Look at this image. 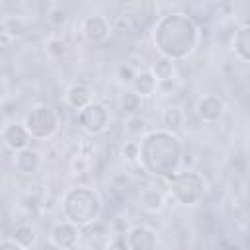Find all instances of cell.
Here are the masks:
<instances>
[{
	"label": "cell",
	"mask_w": 250,
	"mask_h": 250,
	"mask_svg": "<svg viewBox=\"0 0 250 250\" xmlns=\"http://www.w3.org/2000/svg\"><path fill=\"white\" fill-rule=\"evenodd\" d=\"M152 39L164 59L182 61L195 51L199 41V29L189 16L182 12H172L156 21Z\"/></svg>",
	"instance_id": "6da1fadb"
},
{
	"label": "cell",
	"mask_w": 250,
	"mask_h": 250,
	"mask_svg": "<svg viewBox=\"0 0 250 250\" xmlns=\"http://www.w3.org/2000/svg\"><path fill=\"white\" fill-rule=\"evenodd\" d=\"M184 145L170 131H150L141 141V158L143 168L156 178H170L178 172L182 164Z\"/></svg>",
	"instance_id": "7a4b0ae2"
},
{
	"label": "cell",
	"mask_w": 250,
	"mask_h": 250,
	"mask_svg": "<svg viewBox=\"0 0 250 250\" xmlns=\"http://www.w3.org/2000/svg\"><path fill=\"white\" fill-rule=\"evenodd\" d=\"M62 213L66 221L74 223L80 229L90 227L100 219L102 213V199L100 195L90 188H72L64 193L62 199Z\"/></svg>",
	"instance_id": "3957f363"
},
{
	"label": "cell",
	"mask_w": 250,
	"mask_h": 250,
	"mask_svg": "<svg viewBox=\"0 0 250 250\" xmlns=\"http://www.w3.org/2000/svg\"><path fill=\"white\" fill-rule=\"evenodd\" d=\"M168 184L172 197L180 205H195L203 197V178L193 170L176 172L168 178Z\"/></svg>",
	"instance_id": "277c9868"
},
{
	"label": "cell",
	"mask_w": 250,
	"mask_h": 250,
	"mask_svg": "<svg viewBox=\"0 0 250 250\" xmlns=\"http://www.w3.org/2000/svg\"><path fill=\"white\" fill-rule=\"evenodd\" d=\"M23 125L31 139H49L59 129V113L49 104H37L25 113Z\"/></svg>",
	"instance_id": "5b68a950"
},
{
	"label": "cell",
	"mask_w": 250,
	"mask_h": 250,
	"mask_svg": "<svg viewBox=\"0 0 250 250\" xmlns=\"http://www.w3.org/2000/svg\"><path fill=\"white\" fill-rule=\"evenodd\" d=\"M109 119H111L109 117V109L100 102H92L88 107L78 111V123L90 135L104 133L107 129V125H109Z\"/></svg>",
	"instance_id": "8992f818"
},
{
	"label": "cell",
	"mask_w": 250,
	"mask_h": 250,
	"mask_svg": "<svg viewBox=\"0 0 250 250\" xmlns=\"http://www.w3.org/2000/svg\"><path fill=\"white\" fill-rule=\"evenodd\" d=\"M82 37L90 43V45H102L109 39V33H111V23L105 16L102 14H92V16H86L82 25Z\"/></svg>",
	"instance_id": "52a82bcc"
},
{
	"label": "cell",
	"mask_w": 250,
	"mask_h": 250,
	"mask_svg": "<svg viewBox=\"0 0 250 250\" xmlns=\"http://www.w3.org/2000/svg\"><path fill=\"white\" fill-rule=\"evenodd\" d=\"M49 240H51V244H53L55 248H59V250H72V248H76V244L80 242V227H76V225L70 223V221L57 223V225L51 229Z\"/></svg>",
	"instance_id": "ba28073f"
},
{
	"label": "cell",
	"mask_w": 250,
	"mask_h": 250,
	"mask_svg": "<svg viewBox=\"0 0 250 250\" xmlns=\"http://www.w3.org/2000/svg\"><path fill=\"white\" fill-rule=\"evenodd\" d=\"M129 250H156L158 246V236L150 227L145 225H135L127 230L125 234Z\"/></svg>",
	"instance_id": "9c48e42d"
},
{
	"label": "cell",
	"mask_w": 250,
	"mask_h": 250,
	"mask_svg": "<svg viewBox=\"0 0 250 250\" xmlns=\"http://www.w3.org/2000/svg\"><path fill=\"white\" fill-rule=\"evenodd\" d=\"M2 141H4V146L10 148L12 152H18V150H23L29 146V141H31V135L29 131L25 129L23 123H8L4 129H2Z\"/></svg>",
	"instance_id": "30bf717a"
},
{
	"label": "cell",
	"mask_w": 250,
	"mask_h": 250,
	"mask_svg": "<svg viewBox=\"0 0 250 250\" xmlns=\"http://www.w3.org/2000/svg\"><path fill=\"white\" fill-rule=\"evenodd\" d=\"M195 111H197V115H199L201 121H205V123H215V121H219V119L223 117V113H225V102H223L219 96H215V94H207V96H203V98L197 102Z\"/></svg>",
	"instance_id": "8fae6325"
},
{
	"label": "cell",
	"mask_w": 250,
	"mask_h": 250,
	"mask_svg": "<svg viewBox=\"0 0 250 250\" xmlns=\"http://www.w3.org/2000/svg\"><path fill=\"white\" fill-rule=\"evenodd\" d=\"M41 162H43V160H41V152H39L37 148H31V146L14 152V160H12L16 172H20V174H23V176L35 174V172L41 168Z\"/></svg>",
	"instance_id": "7c38bea8"
},
{
	"label": "cell",
	"mask_w": 250,
	"mask_h": 250,
	"mask_svg": "<svg viewBox=\"0 0 250 250\" xmlns=\"http://www.w3.org/2000/svg\"><path fill=\"white\" fill-rule=\"evenodd\" d=\"M164 193L162 189L154 188V186H146L141 189V195H139V205L146 211V213H158L164 209Z\"/></svg>",
	"instance_id": "4fadbf2b"
},
{
	"label": "cell",
	"mask_w": 250,
	"mask_h": 250,
	"mask_svg": "<svg viewBox=\"0 0 250 250\" xmlns=\"http://www.w3.org/2000/svg\"><path fill=\"white\" fill-rule=\"evenodd\" d=\"M66 104L76 109V111H82L84 107H88L92 104V90L86 86V84H72L68 90H66Z\"/></svg>",
	"instance_id": "5bb4252c"
},
{
	"label": "cell",
	"mask_w": 250,
	"mask_h": 250,
	"mask_svg": "<svg viewBox=\"0 0 250 250\" xmlns=\"http://www.w3.org/2000/svg\"><path fill=\"white\" fill-rule=\"evenodd\" d=\"M131 90H135L141 98H148V96H152V94L158 92V80L154 78V74H152L148 68H146V70H141V72L137 74V78H135Z\"/></svg>",
	"instance_id": "9a60e30c"
},
{
	"label": "cell",
	"mask_w": 250,
	"mask_h": 250,
	"mask_svg": "<svg viewBox=\"0 0 250 250\" xmlns=\"http://www.w3.org/2000/svg\"><path fill=\"white\" fill-rule=\"evenodd\" d=\"M2 43H8L10 39L21 37L25 33V21L20 16H6L2 20Z\"/></svg>",
	"instance_id": "2e32d148"
},
{
	"label": "cell",
	"mask_w": 250,
	"mask_h": 250,
	"mask_svg": "<svg viewBox=\"0 0 250 250\" xmlns=\"http://www.w3.org/2000/svg\"><path fill=\"white\" fill-rule=\"evenodd\" d=\"M232 47H234V53H236V57L240 61L250 62V25H242L234 33Z\"/></svg>",
	"instance_id": "e0dca14e"
},
{
	"label": "cell",
	"mask_w": 250,
	"mask_h": 250,
	"mask_svg": "<svg viewBox=\"0 0 250 250\" xmlns=\"http://www.w3.org/2000/svg\"><path fill=\"white\" fill-rule=\"evenodd\" d=\"M148 70L154 74V78L158 80V84H160V82H168V80H174V78H176V64H174V61L164 59V57L156 59Z\"/></svg>",
	"instance_id": "ac0fdd59"
},
{
	"label": "cell",
	"mask_w": 250,
	"mask_h": 250,
	"mask_svg": "<svg viewBox=\"0 0 250 250\" xmlns=\"http://www.w3.org/2000/svg\"><path fill=\"white\" fill-rule=\"evenodd\" d=\"M119 107L123 113H127L129 117L133 115H139L141 107H143V98L135 92V90H125L119 98Z\"/></svg>",
	"instance_id": "d6986e66"
},
{
	"label": "cell",
	"mask_w": 250,
	"mask_h": 250,
	"mask_svg": "<svg viewBox=\"0 0 250 250\" xmlns=\"http://www.w3.org/2000/svg\"><path fill=\"white\" fill-rule=\"evenodd\" d=\"M162 125L166 127V131L174 133L184 125V111L180 105H168L162 111Z\"/></svg>",
	"instance_id": "ffe728a7"
},
{
	"label": "cell",
	"mask_w": 250,
	"mask_h": 250,
	"mask_svg": "<svg viewBox=\"0 0 250 250\" xmlns=\"http://www.w3.org/2000/svg\"><path fill=\"white\" fill-rule=\"evenodd\" d=\"M12 238H14L20 246H23L25 250H29V248H33L35 242H37V230H35L31 225H18V227L14 229Z\"/></svg>",
	"instance_id": "44dd1931"
},
{
	"label": "cell",
	"mask_w": 250,
	"mask_h": 250,
	"mask_svg": "<svg viewBox=\"0 0 250 250\" xmlns=\"http://www.w3.org/2000/svg\"><path fill=\"white\" fill-rule=\"evenodd\" d=\"M45 47H47V53L51 57H55V59H61V57H64L68 53V43L62 37H49Z\"/></svg>",
	"instance_id": "7402d4cb"
},
{
	"label": "cell",
	"mask_w": 250,
	"mask_h": 250,
	"mask_svg": "<svg viewBox=\"0 0 250 250\" xmlns=\"http://www.w3.org/2000/svg\"><path fill=\"white\" fill-rule=\"evenodd\" d=\"M146 129V119L141 117V115H133V117H127L125 121V131L129 137H141Z\"/></svg>",
	"instance_id": "603a6c76"
},
{
	"label": "cell",
	"mask_w": 250,
	"mask_h": 250,
	"mask_svg": "<svg viewBox=\"0 0 250 250\" xmlns=\"http://www.w3.org/2000/svg\"><path fill=\"white\" fill-rule=\"evenodd\" d=\"M121 154L127 162H137L141 158V143L139 141H127L121 148Z\"/></svg>",
	"instance_id": "cb8c5ba5"
},
{
	"label": "cell",
	"mask_w": 250,
	"mask_h": 250,
	"mask_svg": "<svg viewBox=\"0 0 250 250\" xmlns=\"http://www.w3.org/2000/svg\"><path fill=\"white\" fill-rule=\"evenodd\" d=\"M137 74H139V72H137L129 62H123V64L117 68V78H119V82H123V84H131V86H133Z\"/></svg>",
	"instance_id": "d4e9b609"
},
{
	"label": "cell",
	"mask_w": 250,
	"mask_h": 250,
	"mask_svg": "<svg viewBox=\"0 0 250 250\" xmlns=\"http://www.w3.org/2000/svg\"><path fill=\"white\" fill-rule=\"evenodd\" d=\"M49 21H51V25H55V27H62L64 23H66V20H68V14H66V10H62V8H53L51 12H49Z\"/></svg>",
	"instance_id": "484cf974"
},
{
	"label": "cell",
	"mask_w": 250,
	"mask_h": 250,
	"mask_svg": "<svg viewBox=\"0 0 250 250\" xmlns=\"http://www.w3.org/2000/svg\"><path fill=\"white\" fill-rule=\"evenodd\" d=\"M88 166H90V162H88L86 156H74V158L70 160V168H72L74 174H84V172H88Z\"/></svg>",
	"instance_id": "4316f807"
},
{
	"label": "cell",
	"mask_w": 250,
	"mask_h": 250,
	"mask_svg": "<svg viewBox=\"0 0 250 250\" xmlns=\"http://www.w3.org/2000/svg\"><path fill=\"white\" fill-rule=\"evenodd\" d=\"M105 250H129V244H127L125 234H117V236H113V238L107 242Z\"/></svg>",
	"instance_id": "83f0119b"
},
{
	"label": "cell",
	"mask_w": 250,
	"mask_h": 250,
	"mask_svg": "<svg viewBox=\"0 0 250 250\" xmlns=\"http://www.w3.org/2000/svg\"><path fill=\"white\" fill-rule=\"evenodd\" d=\"M0 250H25L23 246H20L14 238H4L2 244H0Z\"/></svg>",
	"instance_id": "f1b7e54d"
}]
</instances>
